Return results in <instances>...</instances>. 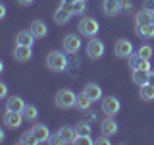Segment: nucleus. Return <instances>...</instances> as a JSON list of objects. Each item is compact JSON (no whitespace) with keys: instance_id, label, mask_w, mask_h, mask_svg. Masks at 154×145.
<instances>
[{"instance_id":"1","label":"nucleus","mask_w":154,"mask_h":145,"mask_svg":"<svg viewBox=\"0 0 154 145\" xmlns=\"http://www.w3.org/2000/svg\"><path fill=\"white\" fill-rule=\"evenodd\" d=\"M46 66L50 68L52 72H64L67 68V58L62 50H52L46 58Z\"/></svg>"},{"instance_id":"2","label":"nucleus","mask_w":154,"mask_h":145,"mask_svg":"<svg viewBox=\"0 0 154 145\" xmlns=\"http://www.w3.org/2000/svg\"><path fill=\"white\" fill-rule=\"evenodd\" d=\"M77 103V95L73 91L69 89H62L56 93V105L60 106V108H71V106H75Z\"/></svg>"},{"instance_id":"3","label":"nucleus","mask_w":154,"mask_h":145,"mask_svg":"<svg viewBox=\"0 0 154 145\" xmlns=\"http://www.w3.org/2000/svg\"><path fill=\"white\" fill-rule=\"evenodd\" d=\"M98 29H100V25L94 18H83L79 21V31L87 37H94L96 33H98Z\"/></svg>"},{"instance_id":"4","label":"nucleus","mask_w":154,"mask_h":145,"mask_svg":"<svg viewBox=\"0 0 154 145\" xmlns=\"http://www.w3.org/2000/svg\"><path fill=\"white\" fill-rule=\"evenodd\" d=\"M114 54L118 58H129L133 54V45L131 41H127V39H119V41H116L114 45Z\"/></svg>"},{"instance_id":"5","label":"nucleus","mask_w":154,"mask_h":145,"mask_svg":"<svg viewBox=\"0 0 154 145\" xmlns=\"http://www.w3.org/2000/svg\"><path fill=\"white\" fill-rule=\"evenodd\" d=\"M129 68H131V70H144V72H150L152 70L150 60L143 58L139 52H133V54L129 56Z\"/></svg>"},{"instance_id":"6","label":"nucleus","mask_w":154,"mask_h":145,"mask_svg":"<svg viewBox=\"0 0 154 145\" xmlns=\"http://www.w3.org/2000/svg\"><path fill=\"white\" fill-rule=\"evenodd\" d=\"M102 54H104V43L100 39L89 41V45H87V56H91L93 60H98V58H102Z\"/></svg>"},{"instance_id":"7","label":"nucleus","mask_w":154,"mask_h":145,"mask_svg":"<svg viewBox=\"0 0 154 145\" xmlns=\"http://www.w3.org/2000/svg\"><path fill=\"white\" fill-rule=\"evenodd\" d=\"M119 101H118V97H104L102 99V110H104V114L106 116H116L119 112Z\"/></svg>"},{"instance_id":"8","label":"nucleus","mask_w":154,"mask_h":145,"mask_svg":"<svg viewBox=\"0 0 154 145\" xmlns=\"http://www.w3.org/2000/svg\"><path fill=\"white\" fill-rule=\"evenodd\" d=\"M71 16H73L71 6H64V4H62V6L56 10V14H54V21L60 23V25H66V23L71 19Z\"/></svg>"},{"instance_id":"9","label":"nucleus","mask_w":154,"mask_h":145,"mask_svg":"<svg viewBox=\"0 0 154 145\" xmlns=\"http://www.w3.org/2000/svg\"><path fill=\"white\" fill-rule=\"evenodd\" d=\"M23 112H14V110H6V116H4V124L8 128H19L23 122Z\"/></svg>"},{"instance_id":"10","label":"nucleus","mask_w":154,"mask_h":145,"mask_svg":"<svg viewBox=\"0 0 154 145\" xmlns=\"http://www.w3.org/2000/svg\"><path fill=\"white\" fill-rule=\"evenodd\" d=\"M79 48H81L79 37L77 35H66V39H64V52H67V54H75Z\"/></svg>"},{"instance_id":"11","label":"nucleus","mask_w":154,"mask_h":145,"mask_svg":"<svg viewBox=\"0 0 154 145\" xmlns=\"http://www.w3.org/2000/svg\"><path fill=\"white\" fill-rule=\"evenodd\" d=\"M102 8L106 16H118L122 12V0H104Z\"/></svg>"},{"instance_id":"12","label":"nucleus","mask_w":154,"mask_h":145,"mask_svg":"<svg viewBox=\"0 0 154 145\" xmlns=\"http://www.w3.org/2000/svg\"><path fill=\"white\" fill-rule=\"evenodd\" d=\"M33 134H35V137H37L38 143L50 141V132H48V128H46L45 124H35V128H33Z\"/></svg>"},{"instance_id":"13","label":"nucleus","mask_w":154,"mask_h":145,"mask_svg":"<svg viewBox=\"0 0 154 145\" xmlns=\"http://www.w3.org/2000/svg\"><path fill=\"white\" fill-rule=\"evenodd\" d=\"M25 103H23L21 97H10V99L6 101V108L8 110H14V112H23L25 110Z\"/></svg>"},{"instance_id":"14","label":"nucleus","mask_w":154,"mask_h":145,"mask_svg":"<svg viewBox=\"0 0 154 145\" xmlns=\"http://www.w3.org/2000/svg\"><path fill=\"white\" fill-rule=\"evenodd\" d=\"M31 56H33V47H23V45L16 47V60L17 62H27V60H31Z\"/></svg>"},{"instance_id":"15","label":"nucleus","mask_w":154,"mask_h":145,"mask_svg":"<svg viewBox=\"0 0 154 145\" xmlns=\"http://www.w3.org/2000/svg\"><path fill=\"white\" fill-rule=\"evenodd\" d=\"M31 33H33V35H35L37 39L46 37V33H48L46 23H45V21H41V19H35V21L31 23Z\"/></svg>"},{"instance_id":"16","label":"nucleus","mask_w":154,"mask_h":145,"mask_svg":"<svg viewBox=\"0 0 154 145\" xmlns=\"http://www.w3.org/2000/svg\"><path fill=\"white\" fill-rule=\"evenodd\" d=\"M64 139V143H75V137H77V130L71 128V126H64V128L58 132Z\"/></svg>"},{"instance_id":"17","label":"nucleus","mask_w":154,"mask_h":145,"mask_svg":"<svg viewBox=\"0 0 154 145\" xmlns=\"http://www.w3.org/2000/svg\"><path fill=\"white\" fill-rule=\"evenodd\" d=\"M85 93L93 99V103H94V101H98V99H102V89H100L98 83H87L85 85Z\"/></svg>"},{"instance_id":"18","label":"nucleus","mask_w":154,"mask_h":145,"mask_svg":"<svg viewBox=\"0 0 154 145\" xmlns=\"http://www.w3.org/2000/svg\"><path fill=\"white\" fill-rule=\"evenodd\" d=\"M91 105H93V99H91L89 95L85 93H81V95H77V103H75V106H77V110H89L91 108Z\"/></svg>"},{"instance_id":"19","label":"nucleus","mask_w":154,"mask_h":145,"mask_svg":"<svg viewBox=\"0 0 154 145\" xmlns=\"http://www.w3.org/2000/svg\"><path fill=\"white\" fill-rule=\"evenodd\" d=\"M100 130H102V134H106V135H114L116 132H118V124H116V120H112L108 116V118L100 124Z\"/></svg>"},{"instance_id":"20","label":"nucleus","mask_w":154,"mask_h":145,"mask_svg":"<svg viewBox=\"0 0 154 145\" xmlns=\"http://www.w3.org/2000/svg\"><path fill=\"white\" fill-rule=\"evenodd\" d=\"M152 16H154V12H148V10L143 8L137 14V25H148V23H152Z\"/></svg>"},{"instance_id":"21","label":"nucleus","mask_w":154,"mask_h":145,"mask_svg":"<svg viewBox=\"0 0 154 145\" xmlns=\"http://www.w3.org/2000/svg\"><path fill=\"white\" fill-rule=\"evenodd\" d=\"M33 39H35V35H33L31 31H21L17 35V45H23V47H33Z\"/></svg>"},{"instance_id":"22","label":"nucleus","mask_w":154,"mask_h":145,"mask_svg":"<svg viewBox=\"0 0 154 145\" xmlns=\"http://www.w3.org/2000/svg\"><path fill=\"white\" fill-rule=\"evenodd\" d=\"M133 81L139 87H143L144 83H148V72H144V70H133Z\"/></svg>"},{"instance_id":"23","label":"nucleus","mask_w":154,"mask_h":145,"mask_svg":"<svg viewBox=\"0 0 154 145\" xmlns=\"http://www.w3.org/2000/svg\"><path fill=\"white\" fill-rule=\"evenodd\" d=\"M135 31H137L143 39L154 37V25H152V23H148V25H137V29H135Z\"/></svg>"},{"instance_id":"24","label":"nucleus","mask_w":154,"mask_h":145,"mask_svg":"<svg viewBox=\"0 0 154 145\" xmlns=\"http://www.w3.org/2000/svg\"><path fill=\"white\" fill-rule=\"evenodd\" d=\"M141 99L143 101H154V85H150V83H144L143 87H141Z\"/></svg>"},{"instance_id":"25","label":"nucleus","mask_w":154,"mask_h":145,"mask_svg":"<svg viewBox=\"0 0 154 145\" xmlns=\"http://www.w3.org/2000/svg\"><path fill=\"white\" fill-rule=\"evenodd\" d=\"M37 116H38V110H37V106H33V105H27L25 106V110H23V118L29 120V122H35L37 120Z\"/></svg>"},{"instance_id":"26","label":"nucleus","mask_w":154,"mask_h":145,"mask_svg":"<svg viewBox=\"0 0 154 145\" xmlns=\"http://www.w3.org/2000/svg\"><path fill=\"white\" fill-rule=\"evenodd\" d=\"M77 135H91V124L89 122H79L75 126Z\"/></svg>"},{"instance_id":"27","label":"nucleus","mask_w":154,"mask_h":145,"mask_svg":"<svg viewBox=\"0 0 154 145\" xmlns=\"http://www.w3.org/2000/svg\"><path fill=\"white\" fill-rule=\"evenodd\" d=\"M21 143L23 145H33V143H38L37 141V137H35V134H33V130L31 132H25L21 135Z\"/></svg>"},{"instance_id":"28","label":"nucleus","mask_w":154,"mask_h":145,"mask_svg":"<svg viewBox=\"0 0 154 145\" xmlns=\"http://www.w3.org/2000/svg\"><path fill=\"white\" fill-rule=\"evenodd\" d=\"M71 12H73L75 16H81V14L85 12V0H77V2L71 4Z\"/></svg>"},{"instance_id":"29","label":"nucleus","mask_w":154,"mask_h":145,"mask_svg":"<svg viewBox=\"0 0 154 145\" xmlns=\"http://www.w3.org/2000/svg\"><path fill=\"white\" fill-rule=\"evenodd\" d=\"M137 52H139L143 58H146V60H150V58H152V47H150V45H143Z\"/></svg>"},{"instance_id":"30","label":"nucleus","mask_w":154,"mask_h":145,"mask_svg":"<svg viewBox=\"0 0 154 145\" xmlns=\"http://www.w3.org/2000/svg\"><path fill=\"white\" fill-rule=\"evenodd\" d=\"M75 143L77 145H93V137H91V135H77Z\"/></svg>"},{"instance_id":"31","label":"nucleus","mask_w":154,"mask_h":145,"mask_svg":"<svg viewBox=\"0 0 154 145\" xmlns=\"http://www.w3.org/2000/svg\"><path fill=\"white\" fill-rule=\"evenodd\" d=\"M143 8H144V10H148V12H154V0H144Z\"/></svg>"},{"instance_id":"32","label":"nucleus","mask_w":154,"mask_h":145,"mask_svg":"<svg viewBox=\"0 0 154 145\" xmlns=\"http://www.w3.org/2000/svg\"><path fill=\"white\" fill-rule=\"evenodd\" d=\"M96 143H98V145H104V143H110V135H102V137H98V139H96Z\"/></svg>"},{"instance_id":"33","label":"nucleus","mask_w":154,"mask_h":145,"mask_svg":"<svg viewBox=\"0 0 154 145\" xmlns=\"http://www.w3.org/2000/svg\"><path fill=\"white\" fill-rule=\"evenodd\" d=\"M50 141H52V143H64V139H62L60 134H58V135H54V137H50Z\"/></svg>"},{"instance_id":"34","label":"nucleus","mask_w":154,"mask_h":145,"mask_svg":"<svg viewBox=\"0 0 154 145\" xmlns=\"http://www.w3.org/2000/svg\"><path fill=\"white\" fill-rule=\"evenodd\" d=\"M148 83H150V85H154V72H152V70L148 72Z\"/></svg>"},{"instance_id":"35","label":"nucleus","mask_w":154,"mask_h":145,"mask_svg":"<svg viewBox=\"0 0 154 145\" xmlns=\"http://www.w3.org/2000/svg\"><path fill=\"white\" fill-rule=\"evenodd\" d=\"M0 97H6V83L0 85Z\"/></svg>"},{"instance_id":"36","label":"nucleus","mask_w":154,"mask_h":145,"mask_svg":"<svg viewBox=\"0 0 154 145\" xmlns=\"http://www.w3.org/2000/svg\"><path fill=\"white\" fill-rule=\"evenodd\" d=\"M21 6H29V4H33V0H17Z\"/></svg>"},{"instance_id":"37","label":"nucleus","mask_w":154,"mask_h":145,"mask_svg":"<svg viewBox=\"0 0 154 145\" xmlns=\"http://www.w3.org/2000/svg\"><path fill=\"white\" fill-rule=\"evenodd\" d=\"M73 2H77V0H62V4H64V6H71Z\"/></svg>"},{"instance_id":"38","label":"nucleus","mask_w":154,"mask_h":145,"mask_svg":"<svg viewBox=\"0 0 154 145\" xmlns=\"http://www.w3.org/2000/svg\"><path fill=\"white\" fill-rule=\"evenodd\" d=\"M4 14H6V8H4V6H0V18H4Z\"/></svg>"},{"instance_id":"39","label":"nucleus","mask_w":154,"mask_h":145,"mask_svg":"<svg viewBox=\"0 0 154 145\" xmlns=\"http://www.w3.org/2000/svg\"><path fill=\"white\" fill-rule=\"evenodd\" d=\"M152 25H154V16H152Z\"/></svg>"},{"instance_id":"40","label":"nucleus","mask_w":154,"mask_h":145,"mask_svg":"<svg viewBox=\"0 0 154 145\" xmlns=\"http://www.w3.org/2000/svg\"><path fill=\"white\" fill-rule=\"evenodd\" d=\"M85 2H87V0H85Z\"/></svg>"}]
</instances>
